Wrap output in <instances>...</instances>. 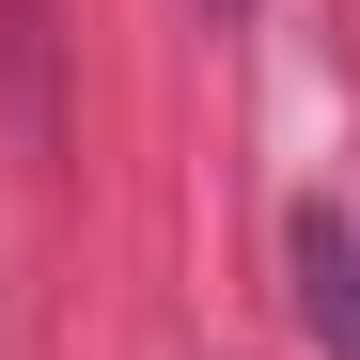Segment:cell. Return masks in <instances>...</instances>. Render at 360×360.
<instances>
[{
  "label": "cell",
  "mask_w": 360,
  "mask_h": 360,
  "mask_svg": "<svg viewBox=\"0 0 360 360\" xmlns=\"http://www.w3.org/2000/svg\"><path fill=\"white\" fill-rule=\"evenodd\" d=\"M282 266H297V329L329 360H360V219L345 204H297L282 219Z\"/></svg>",
  "instance_id": "obj_1"
}]
</instances>
